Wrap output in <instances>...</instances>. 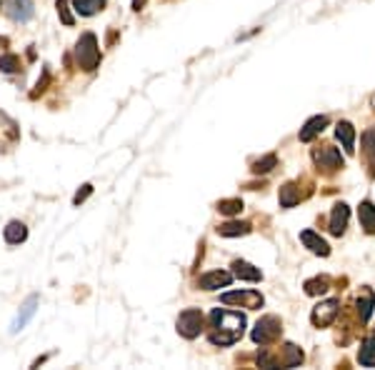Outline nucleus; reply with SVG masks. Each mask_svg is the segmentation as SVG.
<instances>
[{
    "label": "nucleus",
    "instance_id": "nucleus-1",
    "mask_svg": "<svg viewBox=\"0 0 375 370\" xmlns=\"http://www.w3.org/2000/svg\"><path fill=\"white\" fill-rule=\"evenodd\" d=\"M245 333V315L233 313V310H220L215 308L210 313V340L212 345H233L243 338Z\"/></svg>",
    "mask_w": 375,
    "mask_h": 370
},
{
    "label": "nucleus",
    "instance_id": "nucleus-2",
    "mask_svg": "<svg viewBox=\"0 0 375 370\" xmlns=\"http://www.w3.org/2000/svg\"><path fill=\"white\" fill-rule=\"evenodd\" d=\"M300 363H303V351L293 343H285L281 348H275V351H270L265 345V351L258 355L260 368H295Z\"/></svg>",
    "mask_w": 375,
    "mask_h": 370
},
{
    "label": "nucleus",
    "instance_id": "nucleus-3",
    "mask_svg": "<svg viewBox=\"0 0 375 370\" xmlns=\"http://www.w3.org/2000/svg\"><path fill=\"white\" fill-rule=\"evenodd\" d=\"M75 60H78V68L85 70V73H93L100 65V45L93 33H83L78 38V43H75Z\"/></svg>",
    "mask_w": 375,
    "mask_h": 370
},
{
    "label": "nucleus",
    "instance_id": "nucleus-4",
    "mask_svg": "<svg viewBox=\"0 0 375 370\" xmlns=\"http://www.w3.org/2000/svg\"><path fill=\"white\" fill-rule=\"evenodd\" d=\"M281 335H283V323H281V318H275V315H262V318L256 323V328H253V333H250L253 343L260 345V348L273 345Z\"/></svg>",
    "mask_w": 375,
    "mask_h": 370
},
{
    "label": "nucleus",
    "instance_id": "nucleus-5",
    "mask_svg": "<svg viewBox=\"0 0 375 370\" xmlns=\"http://www.w3.org/2000/svg\"><path fill=\"white\" fill-rule=\"evenodd\" d=\"M312 163L318 165L320 173L331 176V173L343 168V155L333 145H320V148H312Z\"/></svg>",
    "mask_w": 375,
    "mask_h": 370
},
{
    "label": "nucleus",
    "instance_id": "nucleus-6",
    "mask_svg": "<svg viewBox=\"0 0 375 370\" xmlns=\"http://www.w3.org/2000/svg\"><path fill=\"white\" fill-rule=\"evenodd\" d=\"M203 323H206V318H203V313H200L198 308H188V310H183L178 315V333H181L183 338L193 340L203 333Z\"/></svg>",
    "mask_w": 375,
    "mask_h": 370
},
{
    "label": "nucleus",
    "instance_id": "nucleus-7",
    "mask_svg": "<svg viewBox=\"0 0 375 370\" xmlns=\"http://www.w3.org/2000/svg\"><path fill=\"white\" fill-rule=\"evenodd\" d=\"M220 303L223 305H240L248 308V310H260L262 308V295L258 290H233V293L220 295Z\"/></svg>",
    "mask_w": 375,
    "mask_h": 370
},
{
    "label": "nucleus",
    "instance_id": "nucleus-8",
    "mask_svg": "<svg viewBox=\"0 0 375 370\" xmlns=\"http://www.w3.org/2000/svg\"><path fill=\"white\" fill-rule=\"evenodd\" d=\"M338 313H340V301L333 298V301H323L312 308L310 320H312V326L315 328H328L333 320L338 318Z\"/></svg>",
    "mask_w": 375,
    "mask_h": 370
},
{
    "label": "nucleus",
    "instance_id": "nucleus-9",
    "mask_svg": "<svg viewBox=\"0 0 375 370\" xmlns=\"http://www.w3.org/2000/svg\"><path fill=\"white\" fill-rule=\"evenodd\" d=\"M6 13L15 23H28L35 15V6H33V0H8Z\"/></svg>",
    "mask_w": 375,
    "mask_h": 370
},
{
    "label": "nucleus",
    "instance_id": "nucleus-10",
    "mask_svg": "<svg viewBox=\"0 0 375 370\" xmlns=\"http://www.w3.org/2000/svg\"><path fill=\"white\" fill-rule=\"evenodd\" d=\"M231 283H233V273H225V270H212V273H206V276L198 278V288L218 290V288H228Z\"/></svg>",
    "mask_w": 375,
    "mask_h": 370
},
{
    "label": "nucleus",
    "instance_id": "nucleus-11",
    "mask_svg": "<svg viewBox=\"0 0 375 370\" xmlns=\"http://www.w3.org/2000/svg\"><path fill=\"white\" fill-rule=\"evenodd\" d=\"M328 123H331V120H328V115H312L306 126L300 128L298 138L303 140V143H310V140H315L320 133L325 131V126H328Z\"/></svg>",
    "mask_w": 375,
    "mask_h": 370
},
{
    "label": "nucleus",
    "instance_id": "nucleus-12",
    "mask_svg": "<svg viewBox=\"0 0 375 370\" xmlns=\"http://www.w3.org/2000/svg\"><path fill=\"white\" fill-rule=\"evenodd\" d=\"M348 218H350V210L345 203H338L335 208H333L331 213V223H328V230L333 233V235H343L345 228H348Z\"/></svg>",
    "mask_w": 375,
    "mask_h": 370
},
{
    "label": "nucleus",
    "instance_id": "nucleus-13",
    "mask_svg": "<svg viewBox=\"0 0 375 370\" xmlns=\"http://www.w3.org/2000/svg\"><path fill=\"white\" fill-rule=\"evenodd\" d=\"M300 243L306 245L308 251L315 253V255H331V245L325 243L323 238H320L318 233H312V230H303L300 233Z\"/></svg>",
    "mask_w": 375,
    "mask_h": 370
},
{
    "label": "nucleus",
    "instance_id": "nucleus-14",
    "mask_svg": "<svg viewBox=\"0 0 375 370\" xmlns=\"http://www.w3.org/2000/svg\"><path fill=\"white\" fill-rule=\"evenodd\" d=\"M306 195L300 193V183H285L278 193V201H281V208H295Z\"/></svg>",
    "mask_w": 375,
    "mask_h": 370
},
{
    "label": "nucleus",
    "instance_id": "nucleus-15",
    "mask_svg": "<svg viewBox=\"0 0 375 370\" xmlns=\"http://www.w3.org/2000/svg\"><path fill=\"white\" fill-rule=\"evenodd\" d=\"M335 138L343 143V148H345V153H348V155H353V153H356V128L350 126L348 120H343V123H338V126H335Z\"/></svg>",
    "mask_w": 375,
    "mask_h": 370
},
{
    "label": "nucleus",
    "instance_id": "nucleus-16",
    "mask_svg": "<svg viewBox=\"0 0 375 370\" xmlns=\"http://www.w3.org/2000/svg\"><path fill=\"white\" fill-rule=\"evenodd\" d=\"M373 308H375V295L373 290H360V295H358L356 301V310H358V318H360V323H368L370 315H373Z\"/></svg>",
    "mask_w": 375,
    "mask_h": 370
},
{
    "label": "nucleus",
    "instance_id": "nucleus-17",
    "mask_svg": "<svg viewBox=\"0 0 375 370\" xmlns=\"http://www.w3.org/2000/svg\"><path fill=\"white\" fill-rule=\"evenodd\" d=\"M233 276L240 278V280H250V283L262 280V273L256 265H250L248 260H233Z\"/></svg>",
    "mask_w": 375,
    "mask_h": 370
},
{
    "label": "nucleus",
    "instance_id": "nucleus-18",
    "mask_svg": "<svg viewBox=\"0 0 375 370\" xmlns=\"http://www.w3.org/2000/svg\"><path fill=\"white\" fill-rule=\"evenodd\" d=\"M358 218H360V228L368 235H375V205L370 201H362L358 205Z\"/></svg>",
    "mask_w": 375,
    "mask_h": 370
},
{
    "label": "nucleus",
    "instance_id": "nucleus-19",
    "mask_svg": "<svg viewBox=\"0 0 375 370\" xmlns=\"http://www.w3.org/2000/svg\"><path fill=\"white\" fill-rule=\"evenodd\" d=\"M3 238H6L8 245H20L28 238V228H25L20 220H10L6 226V230H3Z\"/></svg>",
    "mask_w": 375,
    "mask_h": 370
},
{
    "label": "nucleus",
    "instance_id": "nucleus-20",
    "mask_svg": "<svg viewBox=\"0 0 375 370\" xmlns=\"http://www.w3.org/2000/svg\"><path fill=\"white\" fill-rule=\"evenodd\" d=\"M362 158L370 168V176H375V128L362 133Z\"/></svg>",
    "mask_w": 375,
    "mask_h": 370
},
{
    "label": "nucleus",
    "instance_id": "nucleus-21",
    "mask_svg": "<svg viewBox=\"0 0 375 370\" xmlns=\"http://www.w3.org/2000/svg\"><path fill=\"white\" fill-rule=\"evenodd\" d=\"M108 0H73V10L83 18H90V15L100 13L106 8Z\"/></svg>",
    "mask_w": 375,
    "mask_h": 370
},
{
    "label": "nucleus",
    "instance_id": "nucleus-22",
    "mask_svg": "<svg viewBox=\"0 0 375 370\" xmlns=\"http://www.w3.org/2000/svg\"><path fill=\"white\" fill-rule=\"evenodd\" d=\"M250 233V223H243V220H228L218 228V235L223 238H238V235H248Z\"/></svg>",
    "mask_w": 375,
    "mask_h": 370
},
{
    "label": "nucleus",
    "instance_id": "nucleus-23",
    "mask_svg": "<svg viewBox=\"0 0 375 370\" xmlns=\"http://www.w3.org/2000/svg\"><path fill=\"white\" fill-rule=\"evenodd\" d=\"M358 363L365 365V368H373V365H375V335H368V338L360 343V351H358Z\"/></svg>",
    "mask_w": 375,
    "mask_h": 370
},
{
    "label": "nucleus",
    "instance_id": "nucleus-24",
    "mask_svg": "<svg viewBox=\"0 0 375 370\" xmlns=\"http://www.w3.org/2000/svg\"><path fill=\"white\" fill-rule=\"evenodd\" d=\"M35 305H38V298H35V295H31V298L25 301V305H23V313H20L18 318H15V323H12V333H18L20 328H23L25 323H28V320L35 315V310H38Z\"/></svg>",
    "mask_w": 375,
    "mask_h": 370
},
{
    "label": "nucleus",
    "instance_id": "nucleus-25",
    "mask_svg": "<svg viewBox=\"0 0 375 370\" xmlns=\"http://www.w3.org/2000/svg\"><path fill=\"white\" fill-rule=\"evenodd\" d=\"M331 290V278L328 276H320V278H312V280L306 283V293L308 295H323Z\"/></svg>",
    "mask_w": 375,
    "mask_h": 370
},
{
    "label": "nucleus",
    "instance_id": "nucleus-26",
    "mask_svg": "<svg viewBox=\"0 0 375 370\" xmlns=\"http://www.w3.org/2000/svg\"><path fill=\"white\" fill-rule=\"evenodd\" d=\"M23 63H20L18 56H12V53H6V56H0V70L3 73H20Z\"/></svg>",
    "mask_w": 375,
    "mask_h": 370
},
{
    "label": "nucleus",
    "instance_id": "nucleus-27",
    "mask_svg": "<svg viewBox=\"0 0 375 370\" xmlns=\"http://www.w3.org/2000/svg\"><path fill=\"white\" fill-rule=\"evenodd\" d=\"M275 165H278V158L270 153V155H262L260 160H256V163H253V173H256V176H260V173L265 176V173H270Z\"/></svg>",
    "mask_w": 375,
    "mask_h": 370
},
{
    "label": "nucleus",
    "instance_id": "nucleus-28",
    "mask_svg": "<svg viewBox=\"0 0 375 370\" xmlns=\"http://www.w3.org/2000/svg\"><path fill=\"white\" fill-rule=\"evenodd\" d=\"M218 210L223 215H238L240 210H243V201H240V198H228V201H220Z\"/></svg>",
    "mask_w": 375,
    "mask_h": 370
},
{
    "label": "nucleus",
    "instance_id": "nucleus-29",
    "mask_svg": "<svg viewBox=\"0 0 375 370\" xmlns=\"http://www.w3.org/2000/svg\"><path fill=\"white\" fill-rule=\"evenodd\" d=\"M56 8H58V15H60V20L65 23V26H73L75 18L73 13H70V6H68V0H56Z\"/></svg>",
    "mask_w": 375,
    "mask_h": 370
},
{
    "label": "nucleus",
    "instance_id": "nucleus-30",
    "mask_svg": "<svg viewBox=\"0 0 375 370\" xmlns=\"http://www.w3.org/2000/svg\"><path fill=\"white\" fill-rule=\"evenodd\" d=\"M93 193V185H90V183H85V185H83V190H78V193H75V198H73V205H81L83 201H88V195Z\"/></svg>",
    "mask_w": 375,
    "mask_h": 370
},
{
    "label": "nucleus",
    "instance_id": "nucleus-31",
    "mask_svg": "<svg viewBox=\"0 0 375 370\" xmlns=\"http://www.w3.org/2000/svg\"><path fill=\"white\" fill-rule=\"evenodd\" d=\"M145 6V0H133V10H140Z\"/></svg>",
    "mask_w": 375,
    "mask_h": 370
},
{
    "label": "nucleus",
    "instance_id": "nucleus-32",
    "mask_svg": "<svg viewBox=\"0 0 375 370\" xmlns=\"http://www.w3.org/2000/svg\"><path fill=\"white\" fill-rule=\"evenodd\" d=\"M0 6H3V0H0Z\"/></svg>",
    "mask_w": 375,
    "mask_h": 370
}]
</instances>
